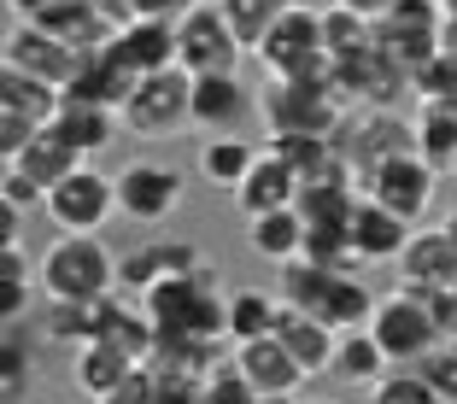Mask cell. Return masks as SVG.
<instances>
[{
  "label": "cell",
  "instance_id": "11",
  "mask_svg": "<svg viewBox=\"0 0 457 404\" xmlns=\"http://www.w3.org/2000/svg\"><path fill=\"white\" fill-rule=\"evenodd\" d=\"M82 59H88V54H77L71 41L47 36L41 24H12V29H6V65H12V70H29V77H41V82H54L59 95L77 82Z\"/></svg>",
  "mask_w": 457,
  "mask_h": 404
},
{
  "label": "cell",
  "instance_id": "7",
  "mask_svg": "<svg viewBox=\"0 0 457 404\" xmlns=\"http://www.w3.org/2000/svg\"><path fill=\"white\" fill-rule=\"evenodd\" d=\"M335 153L352 170H376V164L399 159V153H417V123L404 111H381V106H358L346 111V123L335 129Z\"/></svg>",
  "mask_w": 457,
  "mask_h": 404
},
{
  "label": "cell",
  "instance_id": "45",
  "mask_svg": "<svg viewBox=\"0 0 457 404\" xmlns=\"http://www.w3.org/2000/svg\"><path fill=\"white\" fill-rule=\"evenodd\" d=\"M335 6H346V12H363V18H376V24L393 12V0H335Z\"/></svg>",
  "mask_w": 457,
  "mask_h": 404
},
{
  "label": "cell",
  "instance_id": "29",
  "mask_svg": "<svg viewBox=\"0 0 457 404\" xmlns=\"http://www.w3.org/2000/svg\"><path fill=\"white\" fill-rule=\"evenodd\" d=\"M387 369H393V358L381 351V340L370 334V328H352V334H340V351H335V375H340V381H352V387H376Z\"/></svg>",
  "mask_w": 457,
  "mask_h": 404
},
{
  "label": "cell",
  "instance_id": "5",
  "mask_svg": "<svg viewBox=\"0 0 457 404\" xmlns=\"http://www.w3.org/2000/svg\"><path fill=\"white\" fill-rule=\"evenodd\" d=\"M370 334L381 340V351L393 358V369L422 364L434 346H440V317L428 310V299L411 293V287H393V293L376 299V317H370Z\"/></svg>",
  "mask_w": 457,
  "mask_h": 404
},
{
  "label": "cell",
  "instance_id": "32",
  "mask_svg": "<svg viewBox=\"0 0 457 404\" xmlns=\"http://www.w3.org/2000/svg\"><path fill=\"white\" fill-rule=\"evenodd\" d=\"M264 147L276 153L287 170H299V182H305V176H317V170H328V164L340 159L328 135H270Z\"/></svg>",
  "mask_w": 457,
  "mask_h": 404
},
{
  "label": "cell",
  "instance_id": "4",
  "mask_svg": "<svg viewBox=\"0 0 457 404\" xmlns=\"http://www.w3.org/2000/svg\"><path fill=\"white\" fill-rule=\"evenodd\" d=\"M118 118L135 141H170V135L194 129V70L176 65V70H159V77H141Z\"/></svg>",
  "mask_w": 457,
  "mask_h": 404
},
{
  "label": "cell",
  "instance_id": "35",
  "mask_svg": "<svg viewBox=\"0 0 457 404\" xmlns=\"http://www.w3.org/2000/svg\"><path fill=\"white\" fill-rule=\"evenodd\" d=\"M370 392H376L370 404H445L440 392H434L428 381L417 375V369H387V375H381Z\"/></svg>",
  "mask_w": 457,
  "mask_h": 404
},
{
  "label": "cell",
  "instance_id": "10",
  "mask_svg": "<svg viewBox=\"0 0 457 404\" xmlns=\"http://www.w3.org/2000/svg\"><path fill=\"white\" fill-rule=\"evenodd\" d=\"M182 194H188V182H182L176 164L135 159V164L118 170V205L135 223H170V217L182 211Z\"/></svg>",
  "mask_w": 457,
  "mask_h": 404
},
{
  "label": "cell",
  "instance_id": "21",
  "mask_svg": "<svg viewBox=\"0 0 457 404\" xmlns=\"http://www.w3.org/2000/svg\"><path fill=\"white\" fill-rule=\"evenodd\" d=\"M135 369H141V364L123 358L118 346H106V340H88V346H77V358H71V381L82 387V399H95V404H106Z\"/></svg>",
  "mask_w": 457,
  "mask_h": 404
},
{
  "label": "cell",
  "instance_id": "50",
  "mask_svg": "<svg viewBox=\"0 0 457 404\" xmlns=\"http://www.w3.org/2000/svg\"><path fill=\"white\" fill-rule=\"evenodd\" d=\"M6 404H24V399H6Z\"/></svg>",
  "mask_w": 457,
  "mask_h": 404
},
{
  "label": "cell",
  "instance_id": "51",
  "mask_svg": "<svg viewBox=\"0 0 457 404\" xmlns=\"http://www.w3.org/2000/svg\"><path fill=\"white\" fill-rule=\"evenodd\" d=\"M452 305H457V293H452ZM452 340H457V334H452Z\"/></svg>",
  "mask_w": 457,
  "mask_h": 404
},
{
  "label": "cell",
  "instance_id": "44",
  "mask_svg": "<svg viewBox=\"0 0 457 404\" xmlns=\"http://www.w3.org/2000/svg\"><path fill=\"white\" fill-rule=\"evenodd\" d=\"M47 6H59V0H6V12H12L18 24H36V18L47 12Z\"/></svg>",
  "mask_w": 457,
  "mask_h": 404
},
{
  "label": "cell",
  "instance_id": "19",
  "mask_svg": "<svg viewBox=\"0 0 457 404\" xmlns=\"http://www.w3.org/2000/svg\"><path fill=\"white\" fill-rule=\"evenodd\" d=\"M376 299L363 287L358 269H335L328 276V287L317 293V305H311V317H323L328 328H340V334H352V328H370V317H376Z\"/></svg>",
  "mask_w": 457,
  "mask_h": 404
},
{
  "label": "cell",
  "instance_id": "18",
  "mask_svg": "<svg viewBox=\"0 0 457 404\" xmlns=\"http://www.w3.org/2000/svg\"><path fill=\"white\" fill-rule=\"evenodd\" d=\"M235 364H241V375L253 381L258 392H305V369L294 364V351L282 346L276 334L264 340H246V346H235Z\"/></svg>",
  "mask_w": 457,
  "mask_h": 404
},
{
  "label": "cell",
  "instance_id": "33",
  "mask_svg": "<svg viewBox=\"0 0 457 404\" xmlns=\"http://www.w3.org/2000/svg\"><path fill=\"white\" fill-rule=\"evenodd\" d=\"M217 6H223L228 29L241 36V47H246V54H253L258 41L270 36V24H276V18H282L287 6H294V0H217Z\"/></svg>",
  "mask_w": 457,
  "mask_h": 404
},
{
  "label": "cell",
  "instance_id": "27",
  "mask_svg": "<svg viewBox=\"0 0 457 404\" xmlns=\"http://www.w3.org/2000/svg\"><path fill=\"white\" fill-rule=\"evenodd\" d=\"M59 106H65V95H59L54 82L29 77V70H12V65L0 70V111H18L29 123H54Z\"/></svg>",
  "mask_w": 457,
  "mask_h": 404
},
{
  "label": "cell",
  "instance_id": "14",
  "mask_svg": "<svg viewBox=\"0 0 457 404\" xmlns=\"http://www.w3.org/2000/svg\"><path fill=\"white\" fill-rule=\"evenodd\" d=\"M135 82H141V70H135L118 47H100V54L82 59V70H77V82L65 88V100H88V106L123 111L129 95H135Z\"/></svg>",
  "mask_w": 457,
  "mask_h": 404
},
{
  "label": "cell",
  "instance_id": "41",
  "mask_svg": "<svg viewBox=\"0 0 457 404\" xmlns=\"http://www.w3.org/2000/svg\"><path fill=\"white\" fill-rule=\"evenodd\" d=\"M41 200H47V194H41L24 170H12V164H6V182H0V205H12V211H29V205H41Z\"/></svg>",
  "mask_w": 457,
  "mask_h": 404
},
{
  "label": "cell",
  "instance_id": "26",
  "mask_svg": "<svg viewBox=\"0 0 457 404\" xmlns=\"http://www.w3.org/2000/svg\"><path fill=\"white\" fill-rule=\"evenodd\" d=\"M305 211L299 205H287V211H264L246 223V241H253L258 258H270V264H294L299 252H305Z\"/></svg>",
  "mask_w": 457,
  "mask_h": 404
},
{
  "label": "cell",
  "instance_id": "12",
  "mask_svg": "<svg viewBox=\"0 0 457 404\" xmlns=\"http://www.w3.org/2000/svg\"><path fill=\"white\" fill-rule=\"evenodd\" d=\"M393 269L411 293H457V241L445 229H417Z\"/></svg>",
  "mask_w": 457,
  "mask_h": 404
},
{
  "label": "cell",
  "instance_id": "6",
  "mask_svg": "<svg viewBox=\"0 0 457 404\" xmlns=\"http://www.w3.org/2000/svg\"><path fill=\"white\" fill-rule=\"evenodd\" d=\"M41 211H47V223H54L59 235H100L112 217L123 211L118 205V176L82 164V170H71L59 188H47Z\"/></svg>",
  "mask_w": 457,
  "mask_h": 404
},
{
  "label": "cell",
  "instance_id": "16",
  "mask_svg": "<svg viewBox=\"0 0 457 404\" xmlns=\"http://www.w3.org/2000/svg\"><path fill=\"white\" fill-rule=\"evenodd\" d=\"M228 200H235V211H241L246 223L264 217V211H287V205H299V170H287V164L264 147V153H258V164L246 170V182L228 194Z\"/></svg>",
  "mask_w": 457,
  "mask_h": 404
},
{
  "label": "cell",
  "instance_id": "42",
  "mask_svg": "<svg viewBox=\"0 0 457 404\" xmlns=\"http://www.w3.org/2000/svg\"><path fill=\"white\" fill-rule=\"evenodd\" d=\"M106 404H153V369L147 364H141V369H135V375L129 381H123V387L118 392H112V399Z\"/></svg>",
  "mask_w": 457,
  "mask_h": 404
},
{
  "label": "cell",
  "instance_id": "31",
  "mask_svg": "<svg viewBox=\"0 0 457 404\" xmlns=\"http://www.w3.org/2000/svg\"><path fill=\"white\" fill-rule=\"evenodd\" d=\"M95 323H100V299L82 305V299H41V334L59 340V346H88L95 340Z\"/></svg>",
  "mask_w": 457,
  "mask_h": 404
},
{
  "label": "cell",
  "instance_id": "23",
  "mask_svg": "<svg viewBox=\"0 0 457 404\" xmlns=\"http://www.w3.org/2000/svg\"><path fill=\"white\" fill-rule=\"evenodd\" d=\"M54 129L65 135L82 159H95V153H106L112 141H118L123 118H118V111H106V106H88V100H65L59 118H54Z\"/></svg>",
  "mask_w": 457,
  "mask_h": 404
},
{
  "label": "cell",
  "instance_id": "1",
  "mask_svg": "<svg viewBox=\"0 0 457 404\" xmlns=\"http://www.w3.org/2000/svg\"><path fill=\"white\" fill-rule=\"evenodd\" d=\"M253 59L264 65L270 82H335V59H328V41H323V6L294 0L270 24V36L253 47Z\"/></svg>",
  "mask_w": 457,
  "mask_h": 404
},
{
  "label": "cell",
  "instance_id": "34",
  "mask_svg": "<svg viewBox=\"0 0 457 404\" xmlns=\"http://www.w3.org/2000/svg\"><path fill=\"white\" fill-rule=\"evenodd\" d=\"M0 276H6V299H0V317L18 328V317L29 310V299H36V287H41V276L29 269V258H24V246H0Z\"/></svg>",
  "mask_w": 457,
  "mask_h": 404
},
{
  "label": "cell",
  "instance_id": "24",
  "mask_svg": "<svg viewBox=\"0 0 457 404\" xmlns=\"http://www.w3.org/2000/svg\"><path fill=\"white\" fill-rule=\"evenodd\" d=\"M411 123H417V153L434 170L452 176V164H457V100H417Z\"/></svg>",
  "mask_w": 457,
  "mask_h": 404
},
{
  "label": "cell",
  "instance_id": "37",
  "mask_svg": "<svg viewBox=\"0 0 457 404\" xmlns=\"http://www.w3.org/2000/svg\"><path fill=\"white\" fill-rule=\"evenodd\" d=\"M411 369H417V375L428 381L445 404H457V346H452V340H440V346H434L422 364H411Z\"/></svg>",
  "mask_w": 457,
  "mask_h": 404
},
{
  "label": "cell",
  "instance_id": "20",
  "mask_svg": "<svg viewBox=\"0 0 457 404\" xmlns=\"http://www.w3.org/2000/svg\"><path fill=\"white\" fill-rule=\"evenodd\" d=\"M246 111H253V95L241 88V77H194V129L235 135Z\"/></svg>",
  "mask_w": 457,
  "mask_h": 404
},
{
  "label": "cell",
  "instance_id": "52",
  "mask_svg": "<svg viewBox=\"0 0 457 404\" xmlns=\"http://www.w3.org/2000/svg\"><path fill=\"white\" fill-rule=\"evenodd\" d=\"M452 176H457V164H452Z\"/></svg>",
  "mask_w": 457,
  "mask_h": 404
},
{
  "label": "cell",
  "instance_id": "47",
  "mask_svg": "<svg viewBox=\"0 0 457 404\" xmlns=\"http://www.w3.org/2000/svg\"><path fill=\"white\" fill-rule=\"evenodd\" d=\"M440 229H445V235H452V241H457V205H452V217H445Z\"/></svg>",
  "mask_w": 457,
  "mask_h": 404
},
{
  "label": "cell",
  "instance_id": "13",
  "mask_svg": "<svg viewBox=\"0 0 457 404\" xmlns=\"http://www.w3.org/2000/svg\"><path fill=\"white\" fill-rule=\"evenodd\" d=\"M276 340L294 351V364L305 369L311 381H317V375H335L340 328H328L323 317H311V310H299V305H282V317H276Z\"/></svg>",
  "mask_w": 457,
  "mask_h": 404
},
{
  "label": "cell",
  "instance_id": "43",
  "mask_svg": "<svg viewBox=\"0 0 457 404\" xmlns=\"http://www.w3.org/2000/svg\"><path fill=\"white\" fill-rule=\"evenodd\" d=\"M135 6H141V18H188L194 6H205V0H135Z\"/></svg>",
  "mask_w": 457,
  "mask_h": 404
},
{
  "label": "cell",
  "instance_id": "2",
  "mask_svg": "<svg viewBox=\"0 0 457 404\" xmlns=\"http://www.w3.org/2000/svg\"><path fill=\"white\" fill-rule=\"evenodd\" d=\"M41 276V299H82V305H95V299H112L118 287V258L106 252L100 235H59L36 264Z\"/></svg>",
  "mask_w": 457,
  "mask_h": 404
},
{
  "label": "cell",
  "instance_id": "25",
  "mask_svg": "<svg viewBox=\"0 0 457 404\" xmlns=\"http://www.w3.org/2000/svg\"><path fill=\"white\" fill-rule=\"evenodd\" d=\"M253 164H258L253 141H241V135H205V147H200V182H205V188L235 194Z\"/></svg>",
  "mask_w": 457,
  "mask_h": 404
},
{
  "label": "cell",
  "instance_id": "48",
  "mask_svg": "<svg viewBox=\"0 0 457 404\" xmlns=\"http://www.w3.org/2000/svg\"><path fill=\"white\" fill-rule=\"evenodd\" d=\"M299 404H335V399H317V392H299Z\"/></svg>",
  "mask_w": 457,
  "mask_h": 404
},
{
  "label": "cell",
  "instance_id": "38",
  "mask_svg": "<svg viewBox=\"0 0 457 404\" xmlns=\"http://www.w3.org/2000/svg\"><path fill=\"white\" fill-rule=\"evenodd\" d=\"M417 100H457V54H434L428 65L417 70Z\"/></svg>",
  "mask_w": 457,
  "mask_h": 404
},
{
  "label": "cell",
  "instance_id": "39",
  "mask_svg": "<svg viewBox=\"0 0 457 404\" xmlns=\"http://www.w3.org/2000/svg\"><path fill=\"white\" fill-rule=\"evenodd\" d=\"M24 381H29V351L18 334H6V369H0V399H24Z\"/></svg>",
  "mask_w": 457,
  "mask_h": 404
},
{
  "label": "cell",
  "instance_id": "46",
  "mask_svg": "<svg viewBox=\"0 0 457 404\" xmlns=\"http://www.w3.org/2000/svg\"><path fill=\"white\" fill-rule=\"evenodd\" d=\"M440 41H445V47H452V54H457V6H452V12H445V24H440Z\"/></svg>",
  "mask_w": 457,
  "mask_h": 404
},
{
  "label": "cell",
  "instance_id": "28",
  "mask_svg": "<svg viewBox=\"0 0 457 404\" xmlns=\"http://www.w3.org/2000/svg\"><path fill=\"white\" fill-rule=\"evenodd\" d=\"M276 317H282V299H270L264 287H235L228 293V346L276 334Z\"/></svg>",
  "mask_w": 457,
  "mask_h": 404
},
{
  "label": "cell",
  "instance_id": "36",
  "mask_svg": "<svg viewBox=\"0 0 457 404\" xmlns=\"http://www.w3.org/2000/svg\"><path fill=\"white\" fill-rule=\"evenodd\" d=\"M264 399V392L253 387V381L241 375V364H235V351H228L223 364L212 369V375H205V404H258Z\"/></svg>",
  "mask_w": 457,
  "mask_h": 404
},
{
  "label": "cell",
  "instance_id": "30",
  "mask_svg": "<svg viewBox=\"0 0 457 404\" xmlns=\"http://www.w3.org/2000/svg\"><path fill=\"white\" fill-rule=\"evenodd\" d=\"M323 41H328V59H335V65L363 59L370 47H376V18L346 12V6H335V0H328V6H323Z\"/></svg>",
  "mask_w": 457,
  "mask_h": 404
},
{
  "label": "cell",
  "instance_id": "22",
  "mask_svg": "<svg viewBox=\"0 0 457 404\" xmlns=\"http://www.w3.org/2000/svg\"><path fill=\"white\" fill-rule=\"evenodd\" d=\"M82 164H88V159H82V153L71 147L65 135H59L54 123H47V129H41L36 141H29V147H24V153L12 159V170H24L29 182H36V188L47 194V188H59V182H65L71 170H82Z\"/></svg>",
  "mask_w": 457,
  "mask_h": 404
},
{
  "label": "cell",
  "instance_id": "49",
  "mask_svg": "<svg viewBox=\"0 0 457 404\" xmlns=\"http://www.w3.org/2000/svg\"><path fill=\"white\" fill-rule=\"evenodd\" d=\"M440 6H445V12H452V6H457V0H440Z\"/></svg>",
  "mask_w": 457,
  "mask_h": 404
},
{
  "label": "cell",
  "instance_id": "15",
  "mask_svg": "<svg viewBox=\"0 0 457 404\" xmlns=\"http://www.w3.org/2000/svg\"><path fill=\"white\" fill-rule=\"evenodd\" d=\"M352 246H358V258L363 264H399V252L411 246V223H404L399 211H387V205H376V200H363L358 194V205H352Z\"/></svg>",
  "mask_w": 457,
  "mask_h": 404
},
{
  "label": "cell",
  "instance_id": "17",
  "mask_svg": "<svg viewBox=\"0 0 457 404\" xmlns=\"http://www.w3.org/2000/svg\"><path fill=\"white\" fill-rule=\"evenodd\" d=\"M112 47H118V54L141 70V77H159V70H176V65H182L170 18H135V24H123L118 36H112Z\"/></svg>",
  "mask_w": 457,
  "mask_h": 404
},
{
  "label": "cell",
  "instance_id": "40",
  "mask_svg": "<svg viewBox=\"0 0 457 404\" xmlns=\"http://www.w3.org/2000/svg\"><path fill=\"white\" fill-rule=\"evenodd\" d=\"M41 129H47V123H29V118H18V111H0V153H6V164L29 147Z\"/></svg>",
  "mask_w": 457,
  "mask_h": 404
},
{
  "label": "cell",
  "instance_id": "9",
  "mask_svg": "<svg viewBox=\"0 0 457 404\" xmlns=\"http://www.w3.org/2000/svg\"><path fill=\"white\" fill-rule=\"evenodd\" d=\"M434 188H440V170H434L422 153H399V159L376 164V170L358 176V194L363 200L387 205V211H399L404 223H417L422 211L434 205Z\"/></svg>",
  "mask_w": 457,
  "mask_h": 404
},
{
  "label": "cell",
  "instance_id": "3",
  "mask_svg": "<svg viewBox=\"0 0 457 404\" xmlns=\"http://www.w3.org/2000/svg\"><path fill=\"white\" fill-rule=\"evenodd\" d=\"M258 118L270 135H328L346 123V100H340L335 82H264V100H258Z\"/></svg>",
  "mask_w": 457,
  "mask_h": 404
},
{
  "label": "cell",
  "instance_id": "8",
  "mask_svg": "<svg viewBox=\"0 0 457 404\" xmlns=\"http://www.w3.org/2000/svg\"><path fill=\"white\" fill-rule=\"evenodd\" d=\"M176 54H182V70H194V77H241L246 47H241V36L228 29L223 6L205 0L188 18H176Z\"/></svg>",
  "mask_w": 457,
  "mask_h": 404
}]
</instances>
